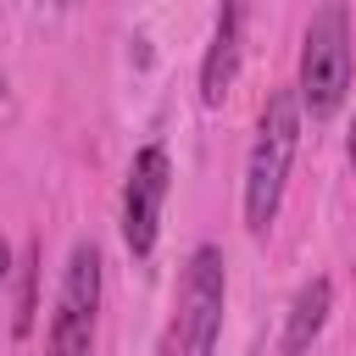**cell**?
<instances>
[{
	"mask_svg": "<svg viewBox=\"0 0 356 356\" xmlns=\"http://www.w3.org/2000/svg\"><path fill=\"white\" fill-rule=\"evenodd\" d=\"M295 145H300V100L289 89H278L261 111V134L250 145V167H245V228L250 234H267L273 217H278V200H284V178H289V161H295Z\"/></svg>",
	"mask_w": 356,
	"mask_h": 356,
	"instance_id": "obj_1",
	"label": "cell"
},
{
	"mask_svg": "<svg viewBox=\"0 0 356 356\" xmlns=\"http://www.w3.org/2000/svg\"><path fill=\"white\" fill-rule=\"evenodd\" d=\"M222 300H228V278H222V250L200 245L178 278V306L167 323V356H211L217 334H222Z\"/></svg>",
	"mask_w": 356,
	"mask_h": 356,
	"instance_id": "obj_3",
	"label": "cell"
},
{
	"mask_svg": "<svg viewBox=\"0 0 356 356\" xmlns=\"http://www.w3.org/2000/svg\"><path fill=\"white\" fill-rule=\"evenodd\" d=\"M6 273H11V245L0 239V284H6Z\"/></svg>",
	"mask_w": 356,
	"mask_h": 356,
	"instance_id": "obj_8",
	"label": "cell"
},
{
	"mask_svg": "<svg viewBox=\"0 0 356 356\" xmlns=\"http://www.w3.org/2000/svg\"><path fill=\"white\" fill-rule=\"evenodd\" d=\"M345 156L356 161V122H350V139H345Z\"/></svg>",
	"mask_w": 356,
	"mask_h": 356,
	"instance_id": "obj_9",
	"label": "cell"
},
{
	"mask_svg": "<svg viewBox=\"0 0 356 356\" xmlns=\"http://www.w3.org/2000/svg\"><path fill=\"white\" fill-rule=\"evenodd\" d=\"M345 95H350V17H345V6H323L306 22L295 100L306 117H334L345 106Z\"/></svg>",
	"mask_w": 356,
	"mask_h": 356,
	"instance_id": "obj_2",
	"label": "cell"
},
{
	"mask_svg": "<svg viewBox=\"0 0 356 356\" xmlns=\"http://www.w3.org/2000/svg\"><path fill=\"white\" fill-rule=\"evenodd\" d=\"M328 312H334V284H328V278H312V284H300V295L289 300V317H284V339H278V350H284V356H300V350H312V339L323 334Z\"/></svg>",
	"mask_w": 356,
	"mask_h": 356,
	"instance_id": "obj_6",
	"label": "cell"
},
{
	"mask_svg": "<svg viewBox=\"0 0 356 356\" xmlns=\"http://www.w3.org/2000/svg\"><path fill=\"white\" fill-rule=\"evenodd\" d=\"M239 6H222L217 17V33H211V50L200 61V100L206 106H222V95L234 89V72H239Z\"/></svg>",
	"mask_w": 356,
	"mask_h": 356,
	"instance_id": "obj_5",
	"label": "cell"
},
{
	"mask_svg": "<svg viewBox=\"0 0 356 356\" xmlns=\"http://www.w3.org/2000/svg\"><path fill=\"white\" fill-rule=\"evenodd\" d=\"M33 317H39V245H33L28 261H22V289H17V317H11L17 339L33 334Z\"/></svg>",
	"mask_w": 356,
	"mask_h": 356,
	"instance_id": "obj_7",
	"label": "cell"
},
{
	"mask_svg": "<svg viewBox=\"0 0 356 356\" xmlns=\"http://www.w3.org/2000/svg\"><path fill=\"white\" fill-rule=\"evenodd\" d=\"M167 184H172L167 150L161 145H145L134 156V167H128V184H122V245H128V256H150L156 250Z\"/></svg>",
	"mask_w": 356,
	"mask_h": 356,
	"instance_id": "obj_4",
	"label": "cell"
}]
</instances>
